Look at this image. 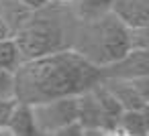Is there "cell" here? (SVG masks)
I'll list each match as a JSON object with an SVG mask.
<instances>
[{"label":"cell","instance_id":"cell-15","mask_svg":"<svg viewBox=\"0 0 149 136\" xmlns=\"http://www.w3.org/2000/svg\"><path fill=\"white\" fill-rule=\"evenodd\" d=\"M15 98V75L8 69L0 67V100Z\"/></svg>","mask_w":149,"mask_h":136},{"label":"cell","instance_id":"cell-5","mask_svg":"<svg viewBox=\"0 0 149 136\" xmlns=\"http://www.w3.org/2000/svg\"><path fill=\"white\" fill-rule=\"evenodd\" d=\"M102 83L110 89L123 110H147L149 106V75L135 79L104 77Z\"/></svg>","mask_w":149,"mask_h":136},{"label":"cell","instance_id":"cell-14","mask_svg":"<svg viewBox=\"0 0 149 136\" xmlns=\"http://www.w3.org/2000/svg\"><path fill=\"white\" fill-rule=\"evenodd\" d=\"M129 43L131 49H149V27L129 29Z\"/></svg>","mask_w":149,"mask_h":136},{"label":"cell","instance_id":"cell-20","mask_svg":"<svg viewBox=\"0 0 149 136\" xmlns=\"http://www.w3.org/2000/svg\"><path fill=\"white\" fill-rule=\"evenodd\" d=\"M51 2H55V4H63V2H70V0H51Z\"/></svg>","mask_w":149,"mask_h":136},{"label":"cell","instance_id":"cell-2","mask_svg":"<svg viewBox=\"0 0 149 136\" xmlns=\"http://www.w3.org/2000/svg\"><path fill=\"white\" fill-rule=\"evenodd\" d=\"M76 25H70L65 12L57 8L55 2H51L41 10H33L15 31L13 39L21 51L23 61H27L61 49H70Z\"/></svg>","mask_w":149,"mask_h":136},{"label":"cell","instance_id":"cell-17","mask_svg":"<svg viewBox=\"0 0 149 136\" xmlns=\"http://www.w3.org/2000/svg\"><path fill=\"white\" fill-rule=\"evenodd\" d=\"M19 2H21L25 8H29V10L33 12V10H41V8L49 6L51 0H19Z\"/></svg>","mask_w":149,"mask_h":136},{"label":"cell","instance_id":"cell-1","mask_svg":"<svg viewBox=\"0 0 149 136\" xmlns=\"http://www.w3.org/2000/svg\"><path fill=\"white\" fill-rule=\"evenodd\" d=\"M13 75L15 100L29 106L55 98L80 95L102 81L100 67L92 65L72 47L27 59Z\"/></svg>","mask_w":149,"mask_h":136},{"label":"cell","instance_id":"cell-12","mask_svg":"<svg viewBox=\"0 0 149 136\" xmlns=\"http://www.w3.org/2000/svg\"><path fill=\"white\" fill-rule=\"evenodd\" d=\"M78 21H94L110 12V0H70Z\"/></svg>","mask_w":149,"mask_h":136},{"label":"cell","instance_id":"cell-4","mask_svg":"<svg viewBox=\"0 0 149 136\" xmlns=\"http://www.w3.org/2000/svg\"><path fill=\"white\" fill-rule=\"evenodd\" d=\"M31 108H33V118L37 128L47 136L57 134L65 128H72L78 122V95L55 98L49 102L35 104Z\"/></svg>","mask_w":149,"mask_h":136},{"label":"cell","instance_id":"cell-9","mask_svg":"<svg viewBox=\"0 0 149 136\" xmlns=\"http://www.w3.org/2000/svg\"><path fill=\"white\" fill-rule=\"evenodd\" d=\"M6 128L10 130L13 136H47L37 128L35 118H33V108L29 104H23V102L15 104Z\"/></svg>","mask_w":149,"mask_h":136},{"label":"cell","instance_id":"cell-13","mask_svg":"<svg viewBox=\"0 0 149 136\" xmlns=\"http://www.w3.org/2000/svg\"><path fill=\"white\" fill-rule=\"evenodd\" d=\"M23 63V57H21V51L15 43V39H0V67L2 69H8V71H15L19 65Z\"/></svg>","mask_w":149,"mask_h":136},{"label":"cell","instance_id":"cell-11","mask_svg":"<svg viewBox=\"0 0 149 136\" xmlns=\"http://www.w3.org/2000/svg\"><path fill=\"white\" fill-rule=\"evenodd\" d=\"M147 110H123L118 130L127 136H147Z\"/></svg>","mask_w":149,"mask_h":136},{"label":"cell","instance_id":"cell-8","mask_svg":"<svg viewBox=\"0 0 149 136\" xmlns=\"http://www.w3.org/2000/svg\"><path fill=\"white\" fill-rule=\"evenodd\" d=\"M92 93H94V98L100 106V112H102V132L116 130L118 128V118L123 114L120 104L116 102V98L110 93V89L102 81L92 87Z\"/></svg>","mask_w":149,"mask_h":136},{"label":"cell","instance_id":"cell-3","mask_svg":"<svg viewBox=\"0 0 149 136\" xmlns=\"http://www.w3.org/2000/svg\"><path fill=\"white\" fill-rule=\"evenodd\" d=\"M72 49L92 65L104 67L131 49L129 27H125L112 12H106L94 21H78Z\"/></svg>","mask_w":149,"mask_h":136},{"label":"cell","instance_id":"cell-6","mask_svg":"<svg viewBox=\"0 0 149 136\" xmlns=\"http://www.w3.org/2000/svg\"><path fill=\"white\" fill-rule=\"evenodd\" d=\"M102 79L116 77V79H135L149 75V49H129L116 61L100 67Z\"/></svg>","mask_w":149,"mask_h":136},{"label":"cell","instance_id":"cell-10","mask_svg":"<svg viewBox=\"0 0 149 136\" xmlns=\"http://www.w3.org/2000/svg\"><path fill=\"white\" fill-rule=\"evenodd\" d=\"M82 130H102V112L92 89L78 95V122Z\"/></svg>","mask_w":149,"mask_h":136},{"label":"cell","instance_id":"cell-16","mask_svg":"<svg viewBox=\"0 0 149 136\" xmlns=\"http://www.w3.org/2000/svg\"><path fill=\"white\" fill-rule=\"evenodd\" d=\"M17 100L15 98H8V100H0V130L6 128L8 124V118L13 114V108H15Z\"/></svg>","mask_w":149,"mask_h":136},{"label":"cell","instance_id":"cell-18","mask_svg":"<svg viewBox=\"0 0 149 136\" xmlns=\"http://www.w3.org/2000/svg\"><path fill=\"white\" fill-rule=\"evenodd\" d=\"M13 37V29L8 27V23L0 16V39H10Z\"/></svg>","mask_w":149,"mask_h":136},{"label":"cell","instance_id":"cell-7","mask_svg":"<svg viewBox=\"0 0 149 136\" xmlns=\"http://www.w3.org/2000/svg\"><path fill=\"white\" fill-rule=\"evenodd\" d=\"M110 12L129 29L149 27V0H110Z\"/></svg>","mask_w":149,"mask_h":136},{"label":"cell","instance_id":"cell-19","mask_svg":"<svg viewBox=\"0 0 149 136\" xmlns=\"http://www.w3.org/2000/svg\"><path fill=\"white\" fill-rule=\"evenodd\" d=\"M104 132L102 130H84L82 132V136H102Z\"/></svg>","mask_w":149,"mask_h":136}]
</instances>
